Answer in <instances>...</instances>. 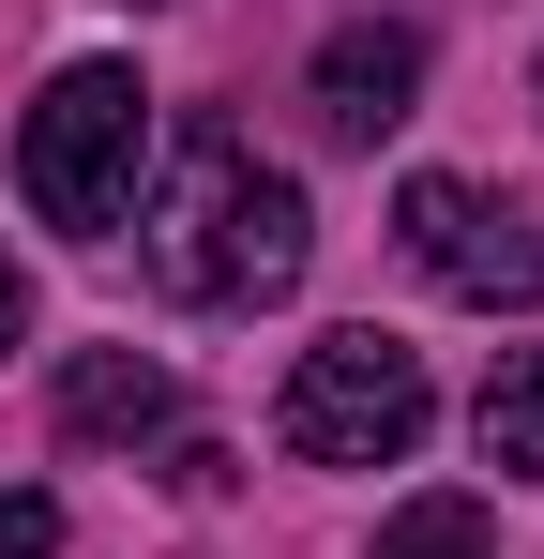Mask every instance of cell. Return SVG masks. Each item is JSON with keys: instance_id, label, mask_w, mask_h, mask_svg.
I'll return each mask as SVG.
<instances>
[{"instance_id": "3957f363", "label": "cell", "mask_w": 544, "mask_h": 559, "mask_svg": "<svg viewBox=\"0 0 544 559\" xmlns=\"http://www.w3.org/2000/svg\"><path fill=\"white\" fill-rule=\"evenodd\" d=\"M424 424H439V393H424V348H393V333H318L272 408V439L303 468H409Z\"/></svg>"}, {"instance_id": "7a4b0ae2", "label": "cell", "mask_w": 544, "mask_h": 559, "mask_svg": "<svg viewBox=\"0 0 544 559\" xmlns=\"http://www.w3.org/2000/svg\"><path fill=\"white\" fill-rule=\"evenodd\" d=\"M137 167H152V92H137V61H61L46 106L15 121V182L46 227H76L106 242L121 212H137Z\"/></svg>"}, {"instance_id": "52a82bcc", "label": "cell", "mask_w": 544, "mask_h": 559, "mask_svg": "<svg viewBox=\"0 0 544 559\" xmlns=\"http://www.w3.org/2000/svg\"><path fill=\"white\" fill-rule=\"evenodd\" d=\"M469 439H484V468H544V348H515V364L484 378Z\"/></svg>"}, {"instance_id": "8992f818", "label": "cell", "mask_w": 544, "mask_h": 559, "mask_svg": "<svg viewBox=\"0 0 544 559\" xmlns=\"http://www.w3.org/2000/svg\"><path fill=\"white\" fill-rule=\"evenodd\" d=\"M61 424H76V439H167V364L91 348V364L61 378Z\"/></svg>"}, {"instance_id": "277c9868", "label": "cell", "mask_w": 544, "mask_h": 559, "mask_svg": "<svg viewBox=\"0 0 544 559\" xmlns=\"http://www.w3.org/2000/svg\"><path fill=\"white\" fill-rule=\"evenodd\" d=\"M393 242L424 258V287L484 302V318H499V302H544V227L515 197H484V182H439V167H424V182L393 197Z\"/></svg>"}, {"instance_id": "30bf717a", "label": "cell", "mask_w": 544, "mask_h": 559, "mask_svg": "<svg viewBox=\"0 0 544 559\" xmlns=\"http://www.w3.org/2000/svg\"><path fill=\"white\" fill-rule=\"evenodd\" d=\"M15 333H31V287H15V258H0V348H15Z\"/></svg>"}, {"instance_id": "ba28073f", "label": "cell", "mask_w": 544, "mask_h": 559, "mask_svg": "<svg viewBox=\"0 0 544 559\" xmlns=\"http://www.w3.org/2000/svg\"><path fill=\"white\" fill-rule=\"evenodd\" d=\"M378 559H499V545H484V514H469V499H409V514L378 530Z\"/></svg>"}, {"instance_id": "6da1fadb", "label": "cell", "mask_w": 544, "mask_h": 559, "mask_svg": "<svg viewBox=\"0 0 544 559\" xmlns=\"http://www.w3.org/2000/svg\"><path fill=\"white\" fill-rule=\"evenodd\" d=\"M137 258H152L167 302H287L303 258H318V212H303V182L258 167L227 121H197L181 167H167V197L137 212Z\"/></svg>"}, {"instance_id": "5b68a950", "label": "cell", "mask_w": 544, "mask_h": 559, "mask_svg": "<svg viewBox=\"0 0 544 559\" xmlns=\"http://www.w3.org/2000/svg\"><path fill=\"white\" fill-rule=\"evenodd\" d=\"M409 92H424V46H409L393 15L318 46V121H333V136H393V121H409Z\"/></svg>"}, {"instance_id": "9c48e42d", "label": "cell", "mask_w": 544, "mask_h": 559, "mask_svg": "<svg viewBox=\"0 0 544 559\" xmlns=\"http://www.w3.org/2000/svg\"><path fill=\"white\" fill-rule=\"evenodd\" d=\"M0 559H61V499H31V484H0Z\"/></svg>"}]
</instances>
